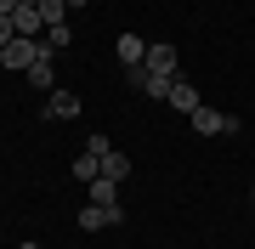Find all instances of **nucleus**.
Returning a JSON list of instances; mask_svg holds the SVG:
<instances>
[{"label": "nucleus", "mask_w": 255, "mask_h": 249, "mask_svg": "<svg viewBox=\"0 0 255 249\" xmlns=\"http://www.w3.org/2000/svg\"><path fill=\"white\" fill-rule=\"evenodd\" d=\"M40 57H51V51H46V40H23V34H17L6 51H0V68H17V74H28Z\"/></svg>", "instance_id": "1"}, {"label": "nucleus", "mask_w": 255, "mask_h": 249, "mask_svg": "<svg viewBox=\"0 0 255 249\" xmlns=\"http://www.w3.org/2000/svg\"><path fill=\"white\" fill-rule=\"evenodd\" d=\"M187 125L199 130V136H233V130H238V119H233V113H221V108H210V102H199V108L187 113Z\"/></svg>", "instance_id": "2"}, {"label": "nucleus", "mask_w": 255, "mask_h": 249, "mask_svg": "<svg viewBox=\"0 0 255 249\" xmlns=\"http://www.w3.org/2000/svg\"><path fill=\"white\" fill-rule=\"evenodd\" d=\"M74 221H80V232H102V227H119V221H125V210H119V204H114V210H108V204H85Z\"/></svg>", "instance_id": "3"}, {"label": "nucleus", "mask_w": 255, "mask_h": 249, "mask_svg": "<svg viewBox=\"0 0 255 249\" xmlns=\"http://www.w3.org/2000/svg\"><path fill=\"white\" fill-rule=\"evenodd\" d=\"M142 74H159V80H176V46H147V57H142Z\"/></svg>", "instance_id": "4"}, {"label": "nucleus", "mask_w": 255, "mask_h": 249, "mask_svg": "<svg viewBox=\"0 0 255 249\" xmlns=\"http://www.w3.org/2000/svg\"><path fill=\"white\" fill-rule=\"evenodd\" d=\"M40 119H80V96L74 91H51L40 102Z\"/></svg>", "instance_id": "5"}, {"label": "nucleus", "mask_w": 255, "mask_h": 249, "mask_svg": "<svg viewBox=\"0 0 255 249\" xmlns=\"http://www.w3.org/2000/svg\"><path fill=\"white\" fill-rule=\"evenodd\" d=\"M142 57H147V40L142 34H119V63H125V74H136Z\"/></svg>", "instance_id": "6"}, {"label": "nucleus", "mask_w": 255, "mask_h": 249, "mask_svg": "<svg viewBox=\"0 0 255 249\" xmlns=\"http://www.w3.org/2000/svg\"><path fill=\"white\" fill-rule=\"evenodd\" d=\"M85 204H108V210H114V204H119V181H114V175H97V181L85 187Z\"/></svg>", "instance_id": "7"}, {"label": "nucleus", "mask_w": 255, "mask_h": 249, "mask_svg": "<svg viewBox=\"0 0 255 249\" xmlns=\"http://www.w3.org/2000/svg\"><path fill=\"white\" fill-rule=\"evenodd\" d=\"M164 102H170L176 113H193V108H199V91H193L187 80H170V96H164Z\"/></svg>", "instance_id": "8"}, {"label": "nucleus", "mask_w": 255, "mask_h": 249, "mask_svg": "<svg viewBox=\"0 0 255 249\" xmlns=\"http://www.w3.org/2000/svg\"><path fill=\"white\" fill-rule=\"evenodd\" d=\"M28 85H34V91H46V96L57 91V68H51V57H40V63L28 68Z\"/></svg>", "instance_id": "9"}, {"label": "nucleus", "mask_w": 255, "mask_h": 249, "mask_svg": "<svg viewBox=\"0 0 255 249\" xmlns=\"http://www.w3.org/2000/svg\"><path fill=\"white\" fill-rule=\"evenodd\" d=\"M97 175H102V159L97 153H80V159H74V181H80V187H91Z\"/></svg>", "instance_id": "10"}, {"label": "nucleus", "mask_w": 255, "mask_h": 249, "mask_svg": "<svg viewBox=\"0 0 255 249\" xmlns=\"http://www.w3.org/2000/svg\"><path fill=\"white\" fill-rule=\"evenodd\" d=\"M102 175H114V181H125V175H130V159H125V148H108V153H102Z\"/></svg>", "instance_id": "11"}, {"label": "nucleus", "mask_w": 255, "mask_h": 249, "mask_svg": "<svg viewBox=\"0 0 255 249\" xmlns=\"http://www.w3.org/2000/svg\"><path fill=\"white\" fill-rule=\"evenodd\" d=\"M40 17H46V28L68 23V0H40Z\"/></svg>", "instance_id": "12"}, {"label": "nucleus", "mask_w": 255, "mask_h": 249, "mask_svg": "<svg viewBox=\"0 0 255 249\" xmlns=\"http://www.w3.org/2000/svg\"><path fill=\"white\" fill-rule=\"evenodd\" d=\"M40 40H46V51L57 57V51H63L68 40H74V28H68V23H57V28H46V34H40Z\"/></svg>", "instance_id": "13"}, {"label": "nucleus", "mask_w": 255, "mask_h": 249, "mask_svg": "<svg viewBox=\"0 0 255 249\" xmlns=\"http://www.w3.org/2000/svg\"><path fill=\"white\" fill-rule=\"evenodd\" d=\"M142 91H147V96H159V102H164V96H170V80H159V74H142Z\"/></svg>", "instance_id": "14"}, {"label": "nucleus", "mask_w": 255, "mask_h": 249, "mask_svg": "<svg viewBox=\"0 0 255 249\" xmlns=\"http://www.w3.org/2000/svg\"><path fill=\"white\" fill-rule=\"evenodd\" d=\"M108 148H114V142L102 136V130H97V136H85V153H97V159H102V153H108Z\"/></svg>", "instance_id": "15"}, {"label": "nucleus", "mask_w": 255, "mask_h": 249, "mask_svg": "<svg viewBox=\"0 0 255 249\" xmlns=\"http://www.w3.org/2000/svg\"><path fill=\"white\" fill-rule=\"evenodd\" d=\"M11 40H17V28H11V17H0V51H6Z\"/></svg>", "instance_id": "16"}, {"label": "nucleus", "mask_w": 255, "mask_h": 249, "mask_svg": "<svg viewBox=\"0 0 255 249\" xmlns=\"http://www.w3.org/2000/svg\"><path fill=\"white\" fill-rule=\"evenodd\" d=\"M80 6H85V0H68V11H80Z\"/></svg>", "instance_id": "17"}, {"label": "nucleus", "mask_w": 255, "mask_h": 249, "mask_svg": "<svg viewBox=\"0 0 255 249\" xmlns=\"http://www.w3.org/2000/svg\"><path fill=\"white\" fill-rule=\"evenodd\" d=\"M17 249H40V244H34V238H28V244H17Z\"/></svg>", "instance_id": "18"}, {"label": "nucleus", "mask_w": 255, "mask_h": 249, "mask_svg": "<svg viewBox=\"0 0 255 249\" xmlns=\"http://www.w3.org/2000/svg\"><path fill=\"white\" fill-rule=\"evenodd\" d=\"M23 6H40V0H23Z\"/></svg>", "instance_id": "19"}]
</instances>
